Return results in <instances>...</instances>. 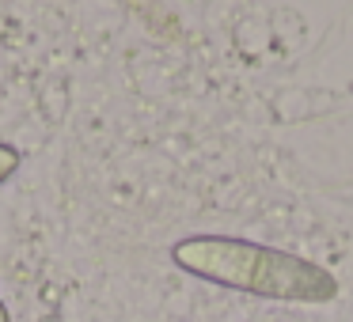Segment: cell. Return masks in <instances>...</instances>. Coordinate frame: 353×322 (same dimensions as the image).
<instances>
[{"label":"cell","instance_id":"7a4b0ae2","mask_svg":"<svg viewBox=\"0 0 353 322\" xmlns=\"http://www.w3.org/2000/svg\"><path fill=\"white\" fill-rule=\"evenodd\" d=\"M19 163H23L19 148H12V144H4V140H0V186H4L12 175H16V171H19Z\"/></svg>","mask_w":353,"mask_h":322},{"label":"cell","instance_id":"3957f363","mask_svg":"<svg viewBox=\"0 0 353 322\" xmlns=\"http://www.w3.org/2000/svg\"><path fill=\"white\" fill-rule=\"evenodd\" d=\"M0 322H12V314H8V307H4V299H0Z\"/></svg>","mask_w":353,"mask_h":322},{"label":"cell","instance_id":"6da1fadb","mask_svg":"<svg viewBox=\"0 0 353 322\" xmlns=\"http://www.w3.org/2000/svg\"><path fill=\"white\" fill-rule=\"evenodd\" d=\"M171 261L198 281L221 284L277 303H334L338 281L319 261H307L292 250L236 235H186L171 246Z\"/></svg>","mask_w":353,"mask_h":322}]
</instances>
